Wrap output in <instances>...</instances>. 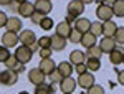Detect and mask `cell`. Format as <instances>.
Here are the masks:
<instances>
[{
    "mask_svg": "<svg viewBox=\"0 0 124 94\" xmlns=\"http://www.w3.org/2000/svg\"><path fill=\"white\" fill-rule=\"evenodd\" d=\"M18 40L22 45H25V46L31 48V51L33 53H37L40 50L38 46V38H37V35H35V31L33 30H22L18 33Z\"/></svg>",
    "mask_w": 124,
    "mask_h": 94,
    "instance_id": "obj_1",
    "label": "cell"
},
{
    "mask_svg": "<svg viewBox=\"0 0 124 94\" xmlns=\"http://www.w3.org/2000/svg\"><path fill=\"white\" fill-rule=\"evenodd\" d=\"M17 81H18V73H17V71L8 69V68H5L3 71H0V84L13 86Z\"/></svg>",
    "mask_w": 124,
    "mask_h": 94,
    "instance_id": "obj_2",
    "label": "cell"
},
{
    "mask_svg": "<svg viewBox=\"0 0 124 94\" xmlns=\"http://www.w3.org/2000/svg\"><path fill=\"white\" fill-rule=\"evenodd\" d=\"M113 15H114L113 5H109V3H101L96 7V17L99 22H108V20L113 18Z\"/></svg>",
    "mask_w": 124,
    "mask_h": 94,
    "instance_id": "obj_3",
    "label": "cell"
},
{
    "mask_svg": "<svg viewBox=\"0 0 124 94\" xmlns=\"http://www.w3.org/2000/svg\"><path fill=\"white\" fill-rule=\"evenodd\" d=\"M13 55L17 56V59H18L20 63L27 65V63L31 61V58H33V51H31V48L22 45V46H18L17 50H15V53H13Z\"/></svg>",
    "mask_w": 124,
    "mask_h": 94,
    "instance_id": "obj_4",
    "label": "cell"
},
{
    "mask_svg": "<svg viewBox=\"0 0 124 94\" xmlns=\"http://www.w3.org/2000/svg\"><path fill=\"white\" fill-rule=\"evenodd\" d=\"M45 79H46V74H45L40 68H33V69H30V71H28V81L33 86L43 84V83H45Z\"/></svg>",
    "mask_w": 124,
    "mask_h": 94,
    "instance_id": "obj_5",
    "label": "cell"
},
{
    "mask_svg": "<svg viewBox=\"0 0 124 94\" xmlns=\"http://www.w3.org/2000/svg\"><path fill=\"white\" fill-rule=\"evenodd\" d=\"M0 41L3 43V46L7 48H13L18 45V33H13V31H8V30H5V33L0 36Z\"/></svg>",
    "mask_w": 124,
    "mask_h": 94,
    "instance_id": "obj_6",
    "label": "cell"
},
{
    "mask_svg": "<svg viewBox=\"0 0 124 94\" xmlns=\"http://www.w3.org/2000/svg\"><path fill=\"white\" fill-rule=\"evenodd\" d=\"M83 12H85V3L81 0H71L68 3V15H73L75 18H78Z\"/></svg>",
    "mask_w": 124,
    "mask_h": 94,
    "instance_id": "obj_7",
    "label": "cell"
},
{
    "mask_svg": "<svg viewBox=\"0 0 124 94\" xmlns=\"http://www.w3.org/2000/svg\"><path fill=\"white\" fill-rule=\"evenodd\" d=\"M76 81H78V86L83 87V89H89L93 84H96V83H94V76L91 74L89 71H86V73H83V74H79Z\"/></svg>",
    "mask_w": 124,
    "mask_h": 94,
    "instance_id": "obj_8",
    "label": "cell"
},
{
    "mask_svg": "<svg viewBox=\"0 0 124 94\" xmlns=\"http://www.w3.org/2000/svg\"><path fill=\"white\" fill-rule=\"evenodd\" d=\"M76 86H78V81L73 79V76H68V78H63L61 79L60 89H61V93H75Z\"/></svg>",
    "mask_w": 124,
    "mask_h": 94,
    "instance_id": "obj_9",
    "label": "cell"
},
{
    "mask_svg": "<svg viewBox=\"0 0 124 94\" xmlns=\"http://www.w3.org/2000/svg\"><path fill=\"white\" fill-rule=\"evenodd\" d=\"M38 68L45 73V74H51L55 69H56V63L51 59V58H41L40 59V65H38Z\"/></svg>",
    "mask_w": 124,
    "mask_h": 94,
    "instance_id": "obj_10",
    "label": "cell"
},
{
    "mask_svg": "<svg viewBox=\"0 0 124 94\" xmlns=\"http://www.w3.org/2000/svg\"><path fill=\"white\" fill-rule=\"evenodd\" d=\"M3 65L7 66L8 69H13V71H17L18 74L25 71V66H23V63H20L18 59H17V56H15V55H10V58L7 59V61H5V63H3Z\"/></svg>",
    "mask_w": 124,
    "mask_h": 94,
    "instance_id": "obj_11",
    "label": "cell"
},
{
    "mask_svg": "<svg viewBox=\"0 0 124 94\" xmlns=\"http://www.w3.org/2000/svg\"><path fill=\"white\" fill-rule=\"evenodd\" d=\"M123 61H124V50L121 46H116L114 50L109 53V63L117 66V65H121Z\"/></svg>",
    "mask_w": 124,
    "mask_h": 94,
    "instance_id": "obj_12",
    "label": "cell"
},
{
    "mask_svg": "<svg viewBox=\"0 0 124 94\" xmlns=\"http://www.w3.org/2000/svg\"><path fill=\"white\" fill-rule=\"evenodd\" d=\"M33 12H35V5L31 2H28V0L18 5V13H20V17H23V18H30L33 15Z\"/></svg>",
    "mask_w": 124,
    "mask_h": 94,
    "instance_id": "obj_13",
    "label": "cell"
},
{
    "mask_svg": "<svg viewBox=\"0 0 124 94\" xmlns=\"http://www.w3.org/2000/svg\"><path fill=\"white\" fill-rule=\"evenodd\" d=\"M22 20L18 17H8L7 20V25H5V30H8V31H13V33H20L22 31Z\"/></svg>",
    "mask_w": 124,
    "mask_h": 94,
    "instance_id": "obj_14",
    "label": "cell"
},
{
    "mask_svg": "<svg viewBox=\"0 0 124 94\" xmlns=\"http://www.w3.org/2000/svg\"><path fill=\"white\" fill-rule=\"evenodd\" d=\"M66 41H68V38H63V36H60L58 33H55V35L51 36V50H53V51H61V50H65V48H66Z\"/></svg>",
    "mask_w": 124,
    "mask_h": 94,
    "instance_id": "obj_15",
    "label": "cell"
},
{
    "mask_svg": "<svg viewBox=\"0 0 124 94\" xmlns=\"http://www.w3.org/2000/svg\"><path fill=\"white\" fill-rule=\"evenodd\" d=\"M116 46H117V43H116V40L113 36H104L99 41V48L103 50V53H111Z\"/></svg>",
    "mask_w": 124,
    "mask_h": 94,
    "instance_id": "obj_16",
    "label": "cell"
},
{
    "mask_svg": "<svg viewBox=\"0 0 124 94\" xmlns=\"http://www.w3.org/2000/svg\"><path fill=\"white\" fill-rule=\"evenodd\" d=\"M33 5H35V10L40 12V13H50L51 8H53V3H51V0H35L33 2Z\"/></svg>",
    "mask_w": 124,
    "mask_h": 94,
    "instance_id": "obj_17",
    "label": "cell"
},
{
    "mask_svg": "<svg viewBox=\"0 0 124 94\" xmlns=\"http://www.w3.org/2000/svg\"><path fill=\"white\" fill-rule=\"evenodd\" d=\"M71 30H73V27L63 20V22H60L56 27H55V33H58L60 36H63V38H68L70 33H71Z\"/></svg>",
    "mask_w": 124,
    "mask_h": 94,
    "instance_id": "obj_18",
    "label": "cell"
},
{
    "mask_svg": "<svg viewBox=\"0 0 124 94\" xmlns=\"http://www.w3.org/2000/svg\"><path fill=\"white\" fill-rule=\"evenodd\" d=\"M73 28H76L78 31H81V33L85 35V33H88L89 28H91V22L88 18H76V22L73 23Z\"/></svg>",
    "mask_w": 124,
    "mask_h": 94,
    "instance_id": "obj_19",
    "label": "cell"
},
{
    "mask_svg": "<svg viewBox=\"0 0 124 94\" xmlns=\"http://www.w3.org/2000/svg\"><path fill=\"white\" fill-rule=\"evenodd\" d=\"M85 61H86L85 51H81V50H75V51L70 53V63H71L73 66L79 65V63H85Z\"/></svg>",
    "mask_w": 124,
    "mask_h": 94,
    "instance_id": "obj_20",
    "label": "cell"
},
{
    "mask_svg": "<svg viewBox=\"0 0 124 94\" xmlns=\"http://www.w3.org/2000/svg\"><path fill=\"white\" fill-rule=\"evenodd\" d=\"M116 30H117V25H116L113 20L103 22V35L104 36H114Z\"/></svg>",
    "mask_w": 124,
    "mask_h": 94,
    "instance_id": "obj_21",
    "label": "cell"
},
{
    "mask_svg": "<svg viewBox=\"0 0 124 94\" xmlns=\"http://www.w3.org/2000/svg\"><path fill=\"white\" fill-rule=\"evenodd\" d=\"M79 43H81L85 48L94 46V45H98V36H94L91 31H88V33H85V35H83V38H81V41H79Z\"/></svg>",
    "mask_w": 124,
    "mask_h": 94,
    "instance_id": "obj_22",
    "label": "cell"
},
{
    "mask_svg": "<svg viewBox=\"0 0 124 94\" xmlns=\"http://www.w3.org/2000/svg\"><path fill=\"white\" fill-rule=\"evenodd\" d=\"M56 68H58V71L63 74V78L71 76V74H73V71H75V68L71 66V63H70V61H61V63H60Z\"/></svg>",
    "mask_w": 124,
    "mask_h": 94,
    "instance_id": "obj_23",
    "label": "cell"
},
{
    "mask_svg": "<svg viewBox=\"0 0 124 94\" xmlns=\"http://www.w3.org/2000/svg\"><path fill=\"white\" fill-rule=\"evenodd\" d=\"M85 55H86V58H98V59H101V56H103L104 53H103V50L99 48V45H94V46L86 48Z\"/></svg>",
    "mask_w": 124,
    "mask_h": 94,
    "instance_id": "obj_24",
    "label": "cell"
},
{
    "mask_svg": "<svg viewBox=\"0 0 124 94\" xmlns=\"http://www.w3.org/2000/svg\"><path fill=\"white\" fill-rule=\"evenodd\" d=\"M86 66H88V71H99L101 59H98V58H86Z\"/></svg>",
    "mask_w": 124,
    "mask_h": 94,
    "instance_id": "obj_25",
    "label": "cell"
},
{
    "mask_svg": "<svg viewBox=\"0 0 124 94\" xmlns=\"http://www.w3.org/2000/svg\"><path fill=\"white\" fill-rule=\"evenodd\" d=\"M113 12H114L116 17L124 18V0H116L113 3Z\"/></svg>",
    "mask_w": 124,
    "mask_h": 94,
    "instance_id": "obj_26",
    "label": "cell"
},
{
    "mask_svg": "<svg viewBox=\"0 0 124 94\" xmlns=\"http://www.w3.org/2000/svg\"><path fill=\"white\" fill-rule=\"evenodd\" d=\"M89 31H91L94 36L103 35V22H91V28H89Z\"/></svg>",
    "mask_w": 124,
    "mask_h": 94,
    "instance_id": "obj_27",
    "label": "cell"
},
{
    "mask_svg": "<svg viewBox=\"0 0 124 94\" xmlns=\"http://www.w3.org/2000/svg\"><path fill=\"white\" fill-rule=\"evenodd\" d=\"M81 38H83V33L78 31L76 28H73V30H71V33H70V36H68V40H70L71 43H79Z\"/></svg>",
    "mask_w": 124,
    "mask_h": 94,
    "instance_id": "obj_28",
    "label": "cell"
},
{
    "mask_svg": "<svg viewBox=\"0 0 124 94\" xmlns=\"http://www.w3.org/2000/svg\"><path fill=\"white\" fill-rule=\"evenodd\" d=\"M38 27H40L41 30H45V31H46V30H51L53 27H55V22L50 18V17H45V18L41 20V23H40Z\"/></svg>",
    "mask_w": 124,
    "mask_h": 94,
    "instance_id": "obj_29",
    "label": "cell"
},
{
    "mask_svg": "<svg viewBox=\"0 0 124 94\" xmlns=\"http://www.w3.org/2000/svg\"><path fill=\"white\" fill-rule=\"evenodd\" d=\"M113 38L116 40L117 45H124V27H117V30H116Z\"/></svg>",
    "mask_w": 124,
    "mask_h": 94,
    "instance_id": "obj_30",
    "label": "cell"
},
{
    "mask_svg": "<svg viewBox=\"0 0 124 94\" xmlns=\"http://www.w3.org/2000/svg\"><path fill=\"white\" fill-rule=\"evenodd\" d=\"M33 94H53L51 89H50V84H40V86H35V93Z\"/></svg>",
    "mask_w": 124,
    "mask_h": 94,
    "instance_id": "obj_31",
    "label": "cell"
},
{
    "mask_svg": "<svg viewBox=\"0 0 124 94\" xmlns=\"http://www.w3.org/2000/svg\"><path fill=\"white\" fill-rule=\"evenodd\" d=\"M45 17H46L45 13H40V12H37V10H35V12H33V15L30 17V20H31V23H35V25H40V23H41V20L45 18Z\"/></svg>",
    "mask_w": 124,
    "mask_h": 94,
    "instance_id": "obj_32",
    "label": "cell"
},
{
    "mask_svg": "<svg viewBox=\"0 0 124 94\" xmlns=\"http://www.w3.org/2000/svg\"><path fill=\"white\" fill-rule=\"evenodd\" d=\"M48 79L51 81V83H61V79H63V74L58 71V68L51 73V74H48Z\"/></svg>",
    "mask_w": 124,
    "mask_h": 94,
    "instance_id": "obj_33",
    "label": "cell"
},
{
    "mask_svg": "<svg viewBox=\"0 0 124 94\" xmlns=\"http://www.w3.org/2000/svg\"><path fill=\"white\" fill-rule=\"evenodd\" d=\"M10 55H12V53L8 51V48L2 45V46H0V63H5V61L10 58Z\"/></svg>",
    "mask_w": 124,
    "mask_h": 94,
    "instance_id": "obj_34",
    "label": "cell"
},
{
    "mask_svg": "<svg viewBox=\"0 0 124 94\" xmlns=\"http://www.w3.org/2000/svg\"><path fill=\"white\" fill-rule=\"evenodd\" d=\"M38 46L40 48H51V36L38 38Z\"/></svg>",
    "mask_w": 124,
    "mask_h": 94,
    "instance_id": "obj_35",
    "label": "cell"
},
{
    "mask_svg": "<svg viewBox=\"0 0 124 94\" xmlns=\"http://www.w3.org/2000/svg\"><path fill=\"white\" fill-rule=\"evenodd\" d=\"M88 91V94H104V87L99 84H93L89 89H86Z\"/></svg>",
    "mask_w": 124,
    "mask_h": 94,
    "instance_id": "obj_36",
    "label": "cell"
},
{
    "mask_svg": "<svg viewBox=\"0 0 124 94\" xmlns=\"http://www.w3.org/2000/svg\"><path fill=\"white\" fill-rule=\"evenodd\" d=\"M38 53H40V56H41V58H51L53 50H51V48H40Z\"/></svg>",
    "mask_w": 124,
    "mask_h": 94,
    "instance_id": "obj_37",
    "label": "cell"
},
{
    "mask_svg": "<svg viewBox=\"0 0 124 94\" xmlns=\"http://www.w3.org/2000/svg\"><path fill=\"white\" fill-rule=\"evenodd\" d=\"M75 69H76V73H78V74H83V73H86V71H88L86 61H85V63H79V65H76V66H75Z\"/></svg>",
    "mask_w": 124,
    "mask_h": 94,
    "instance_id": "obj_38",
    "label": "cell"
},
{
    "mask_svg": "<svg viewBox=\"0 0 124 94\" xmlns=\"http://www.w3.org/2000/svg\"><path fill=\"white\" fill-rule=\"evenodd\" d=\"M7 20H8V15H7L5 12H2V10H0V28L7 25Z\"/></svg>",
    "mask_w": 124,
    "mask_h": 94,
    "instance_id": "obj_39",
    "label": "cell"
},
{
    "mask_svg": "<svg viewBox=\"0 0 124 94\" xmlns=\"http://www.w3.org/2000/svg\"><path fill=\"white\" fill-rule=\"evenodd\" d=\"M5 8H8L10 12H17V13H18V3H17V2H12V3L7 5Z\"/></svg>",
    "mask_w": 124,
    "mask_h": 94,
    "instance_id": "obj_40",
    "label": "cell"
},
{
    "mask_svg": "<svg viewBox=\"0 0 124 94\" xmlns=\"http://www.w3.org/2000/svg\"><path fill=\"white\" fill-rule=\"evenodd\" d=\"M117 83L121 86H124V69L123 71H117Z\"/></svg>",
    "mask_w": 124,
    "mask_h": 94,
    "instance_id": "obj_41",
    "label": "cell"
},
{
    "mask_svg": "<svg viewBox=\"0 0 124 94\" xmlns=\"http://www.w3.org/2000/svg\"><path fill=\"white\" fill-rule=\"evenodd\" d=\"M58 87H60V83H51V84H50V89H51V93H56Z\"/></svg>",
    "mask_w": 124,
    "mask_h": 94,
    "instance_id": "obj_42",
    "label": "cell"
},
{
    "mask_svg": "<svg viewBox=\"0 0 124 94\" xmlns=\"http://www.w3.org/2000/svg\"><path fill=\"white\" fill-rule=\"evenodd\" d=\"M65 22H66V23H70V25H71V23H75V22H76V18H75V17H73V15H66V18H65Z\"/></svg>",
    "mask_w": 124,
    "mask_h": 94,
    "instance_id": "obj_43",
    "label": "cell"
},
{
    "mask_svg": "<svg viewBox=\"0 0 124 94\" xmlns=\"http://www.w3.org/2000/svg\"><path fill=\"white\" fill-rule=\"evenodd\" d=\"M12 2H13V0H0V5H2V7H7V5H10Z\"/></svg>",
    "mask_w": 124,
    "mask_h": 94,
    "instance_id": "obj_44",
    "label": "cell"
},
{
    "mask_svg": "<svg viewBox=\"0 0 124 94\" xmlns=\"http://www.w3.org/2000/svg\"><path fill=\"white\" fill-rule=\"evenodd\" d=\"M103 2H104V3H109V5H113L116 0H103Z\"/></svg>",
    "mask_w": 124,
    "mask_h": 94,
    "instance_id": "obj_45",
    "label": "cell"
},
{
    "mask_svg": "<svg viewBox=\"0 0 124 94\" xmlns=\"http://www.w3.org/2000/svg\"><path fill=\"white\" fill-rule=\"evenodd\" d=\"M81 2H83L85 5H88V3H91V2H94V0H81Z\"/></svg>",
    "mask_w": 124,
    "mask_h": 94,
    "instance_id": "obj_46",
    "label": "cell"
},
{
    "mask_svg": "<svg viewBox=\"0 0 124 94\" xmlns=\"http://www.w3.org/2000/svg\"><path fill=\"white\" fill-rule=\"evenodd\" d=\"M13 2H17V3L20 5V3H23V2H27V0H13Z\"/></svg>",
    "mask_w": 124,
    "mask_h": 94,
    "instance_id": "obj_47",
    "label": "cell"
},
{
    "mask_svg": "<svg viewBox=\"0 0 124 94\" xmlns=\"http://www.w3.org/2000/svg\"><path fill=\"white\" fill-rule=\"evenodd\" d=\"M18 94H30V93H27V91H22V93H18Z\"/></svg>",
    "mask_w": 124,
    "mask_h": 94,
    "instance_id": "obj_48",
    "label": "cell"
},
{
    "mask_svg": "<svg viewBox=\"0 0 124 94\" xmlns=\"http://www.w3.org/2000/svg\"><path fill=\"white\" fill-rule=\"evenodd\" d=\"M81 94H88V91H86V93H85V89H83V93H81Z\"/></svg>",
    "mask_w": 124,
    "mask_h": 94,
    "instance_id": "obj_49",
    "label": "cell"
},
{
    "mask_svg": "<svg viewBox=\"0 0 124 94\" xmlns=\"http://www.w3.org/2000/svg\"><path fill=\"white\" fill-rule=\"evenodd\" d=\"M63 94H73V93H63Z\"/></svg>",
    "mask_w": 124,
    "mask_h": 94,
    "instance_id": "obj_50",
    "label": "cell"
},
{
    "mask_svg": "<svg viewBox=\"0 0 124 94\" xmlns=\"http://www.w3.org/2000/svg\"><path fill=\"white\" fill-rule=\"evenodd\" d=\"M123 63H124V61H123Z\"/></svg>",
    "mask_w": 124,
    "mask_h": 94,
    "instance_id": "obj_51",
    "label": "cell"
},
{
    "mask_svg": "<svg viewBox=\"0 0 124 94\" xmlns=\"http://www.w3.org/2000/svg\"><path fill=\"white\" fill-rule=\"evenodd\" d=\"M104 94H106V93H104Z\"/></svg>",
    "mask_w": 124,
    "mask_h": 94,
    "instance_id": "obj_52",
    "label": "cell"
}]
</instances>
